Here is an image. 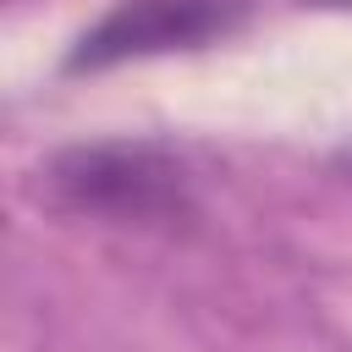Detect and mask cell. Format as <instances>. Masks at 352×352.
<instances>
[{
	"instance_id": "1",
	"label": "cell",
	"mask_w": 352,
	"mask_h": 352,
	"mask_svg": "<svg viewBox=\"0 0 352 352\" xmlns=\"http://www.w3.org/2000/svg\"><path fill=\"white\" fill-rule=\"evenodd\" d=\"M38 198L104 226H182L198 214L187 160L154 138H99L50 154L38 165Z\"/></svg>"
},
{
	"instance_id": "2",
	"label": "cell",
	"mask_w": 352,
	"mask_h": 352,
	"mask_svg": "<svg viewBox=\"0 0 352 352\" xmlns=\"http://www.w3.org/2000/svg\"><path fill=\"white\" fill-rule=\"evenodd\" d=\"M248 16L253 0H116L77 33V44L66 50V72H110L126 60L204 50L231 38Z\"/></svg>"
}]
</instances>
